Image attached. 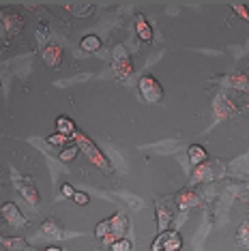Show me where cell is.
I'll list each match as a JSON object with an SVG mask.
<instances>
[{"instance_id": "30bf717a", "label": "cell", "mask_w": 249, "mask_h": 251, "mask_svg": "<svg viewBox=\"0 0 249 251\" xmlns=\"http://www.w3.org/2000/svg\"><path fill=\"white\" fill-rule=\"evenodd\" d=\"M67 236H69V234L62 230L56 219H48L37 232V238H43V241H65Z\"/></svg>"}, {"instance_id": "9c48e42d", "label": "cell", "mask_w": 249, "mask_h": 251, "mask_svg": "<svg viewBox=\"0 0 249 251\" xmlns=\"http://www.w3.org/2000/svg\"><path fill=\"white\" fill-rule=\"evenodd\" d=\"M0 20H2V39H4V43L9 41V37H18L22 32V28H24V18H22L20 13H7V11H4Z\"/></svg>"}, {"instance_id": "5bb4252c", "label": "cell", "mask_w": 249, "mask_h": 251, "mask_svg": "<svg viewBox=\"0 0 249 251\" xmlns=\"http://www.w3.org/2000/svg\"><path fill=\"white\" fill-rule=\"evenodd\" d=\"M62 9H67L75 18H90L95 13L93 2H62Z\"/></svg>"}, {"instance_id": "44dd1931", "label": "cell", "mask_w": 249, "mask_h": 251, "mask_svg": "<svg viewBox=\"0 0 249 251\" xmlns=\"http://www.w3.org/2000/svg\"><path fill=\"white\" fill-rule=\"evenodd\" d=\"M236 245L241 249H249V221H243L239 232H236Z\"/></svg>"}, {"instance_id": "6da1fadb", "label": "cell", "mask_w": 249, "mask_h": 251, "mask_svg": "<svg viewBox=\"0 0 249 251\" xmlns=\"http://www.w3.org/2000/svg\"><path fill=\"white\" fill-rule=\"evenodd\" d=\"M73 142H75L77 148H80L84 155L88 157L90 163L97 165V168H99L103 174L112 176V163H110V159L103 155V151H101V148L95 144L93 140H88V135H84L82 131H75V135H73Z\"/></svg>"}, {"instance_id": "52a82bcc", "label": "cell", "mask_w": 249, "mask_h": 251, "mask_svg": "<svg viewBox=\"0 0 249 251\" xmlns=\"http://www.w3.org/2000/svg\"><path fill=\"white\" fill-rule=\"evenodd\" d=\"M129 230V221H127V215L123 213V210H118L116 215L110 217V236L103 241V245H114L116 241H121V238H124V234H127Z\"/></svg>"}, {"instance_id": "d4e9b609", "label": "cell", "mask_w": 249, "mask_h": 251, "mask_svg": "<svg viewBox=\"0 0 249 251\" xmlns=\"http://www.w3.org/2000/svg\"><path fill=\"white\" fill-rule=\"evenodd\" d=\"M69 140L71 138H67V135H62V133H54V135H48V144H52V146H58L60 151L65 146H69Z\"/></svg>"}, {"instance_id": "4316f807", "label": "cell", "mask_w": 249, "mask_h": 251, "mask_svg": "<svg viewBox=\"0 0 249 251\" xmlns=\"http://www.w3.org/2000/svg\"><path fill=\"white\" fill-rule=\"evenodd\" d=\"M230 9L234 11V13L239 15L241 20H245L247 24H249V9H247V4H243V2H230Z\"/></svg>"}, {"instance_id": "603a6c76", "label": "cell", "mask_w": 249, "mask_h": 251, "mask_svg": "<svg viewBox=\"0 0 249 251\" xmlns=\"http://www.w3.org/2000/svg\"><path fill=\"white\" fill-rule=\"evenodd\" d=\"M48 39H50V28L45 24H39V28H37V43H39V48L41 50H45L50 45Z\"/></svg>"}, {"instance_id": "2e32d148", "label": "cell", "mask_w": 249, "mask_h": 251, "mask_svg": "<svg viewBox=\"0 0 249 251\" xmlns=\"http://www.w3.org/2000/svg\"><path fill=\"white\" fill-rule=\"evenodd\" d=\"M187 157H189V163L194 165V168H198V165L208 161V152H206V148L202 144H191L189 151H187Z\"/></svg>"}, {"instance_id": "7c38bea8", "label": "cell", "mask_w": 249, "mask_h": 251, "mask_svg": "<svg viewBox=\"0 0 249 251\" xmlns=\"http://www.w3.org/2000/svg\"><path fill=\"white\" fill-rule=\"evenodd\" d=\"M213 110H215L217 121H225V118L234 116V114L239 112V107H236V103H232L225 95H219L217 99H215V103H213Z\"/></svg>"}, {"instance_id": "484cf974", "label": "cell", "mask_w": 249, "mask_h": 251, "mask_svg": "<svg viewBox=\"0 0 249 251\" xmlns=\"http://www.w3.org/2000/svg\"><path fill=\"white\" fill-rule=\"evenodd\" d=\"M95 236L101 238V241H105V238L110 236V219L99 221V224L95 226Z\"/></svg>"}, {"instance_id": "5b68a950", "label": "cell", "mask_w": 249, "mask_h": 251, "mask_svg": "<svg viewBox=\"0 0 249 251\" xmlns=\"http://www.w3.org/2000/svg\"><path fill=\"white\" fill-rule=\"evenodd\" d=\"M112 69H114V77L124 82L133 71V65H131V58H129L127 50L124 45H116L114 52H112Z\"/></svg>"}, {"instance_id": "277c9868", "label": "cell", "mask_w": 249, "mask_h": 251, "mask_svg": "<svg viewBox=\"0 0 249 251\" xmlns=\"http://www.w3.org/2000/svg\"><path fill=\"white\" fill-rule=\"evenodd\" d=\"M138 90L142 95V99L149 101V103H159L163 99V88H161L159 79L155 75H149V73L138 79Z\"/></svg>"}, {"instance_id": "8992f818", "label": "cell", "mask_w": 249, "mask_h": 251, "mask_svg": "<svg viewBox=\"0 0 249 251\" xmlns=\"http://www.w3.org/2000/svg\"><path fill=\"white\" fill-rule=\"evenodd\" d=\"M155 210H157V234H163L170 230L174 221V210H172V200L155 196Z\"/></svg>"}, {"instance_id": "f546056e", "label": "cell", "mask_w": 249, "mask_h": 251, "mask_svg": "<svg viewBox=\"0 0 249 251\" xmlns=\"http://www.w3.org/2000/svg\"><path fill=\"white\" fill-rule=\"evenodd\" d=\"M73 202H75V204H80V206H86V204L90 202V198H88V193L77 191V193H75V198H73Z\"/></svg>"}, {"instance_id": "7a4b0ae2", "label": "cell", "mask_w": 249, "mask_h": 251, "mask_svg": "<svg viewBox=\"0 0 249 251\" xmlns=\"http://www.w3.org/2000/svg\"><path fill=\"white\" fill-rule=\"evenodd\" d=\"M11 182H13L15 189H18L22 196H24V200H26L28 204H32L35 208H39V204H41V193H39V189H37L35 178L20 174L18 170L13 168V170H11Z\"/></svg>"}, {"instance_id": "8fae6325", "label": "cell", "mask_w": 249, "mask_h": 251, "mask_svg": "<svg viewBox=\"0 0 249 251\" xmlns=\"http://www.w3.org/2000/svg\"><path fill=\"white\" fill-rule=\"evenodd\" d=\"M0 213H2V219L7 221L9 226H13V227H26L28 226L26 217L20 213V208L15 206V202H4Z\"/></svg>"}, {"instance_id": "3957f363", "label": "cell", "mask_w": 249, "mask_h": 251, "mask_svg": "<svg viewBox=\"0 0 249 251\" xmlns=\"http://www.w3.org/2000/svg\"><path fill=\"white\" fill-rule=\"evenodd\" d=\"M224 174H225V170H224V165L219 161H206V163L194 168L191 178H189V187L198 185V182H213V180L222 178Z\"/></svg>"}, {"instance_id": "d6986e66", "label": "cell", "mask_w": 249, "mask_h": 251, "mask_svg": "<svg viewBox=\"0 0 249 251\" xmlns=\"http://www.w3.org/2000/svg\"><path fill=\"white\" fill-rule=\"evenodd\" d=\"M75 131H77L75 123H73L69 116H58V118H56V133H62V135H67V138L73 140Z\"/></svg>"}, {"instance_id": "e0dca14e", "label": "cell", "mask_w": 249, "mask_h": 251, "mask_svg": "<svg viewBox=\"0 0 249 251\" xmlns=\"http://www.w3.org/2000/svg\"><path fill=\"white\" fill-rule=\"evenodd\" d=\"M183 249V238L176 230L163 232V251H180Z\"/></svg>"}, {"instance_id": "83f0119b", "label": "cell", "mask_w": 249, "mask_h": 251, "mask_svg": "<svg viewBox=\"0 0 249 251\" xmlns=\"http://www.w3.org/2000/svg\"><path fill=\"white\" fill-rule=\"evenodd\" d=\"M110 249L112 251H131L133 249V243L129 241V238H121V241H116Z\"/></svg>"}, {"instance_id": "9a60e30c", "label": "cell", "mask_w": 249, "mask_h": 251, "mask_svg": "<svg viewBox=\"0 0 249 251\" xmlns=\"http://www.w3.org/2000/svg\"><path fill=\"white\" fill-rule=\"evenodd\" d=\"M135 35H138V39L142 43H150L152 41V28H150V24L146 22V18L142 13L135 15Z\"/></svg>"}, {"instance_id": "4fadbf2b", "label": "cell", "mask_w": 249, "mask_h": 251, "mask_svg": "<svg viewBox=\"0 0 249 251\" xmlns=\"http://www.w3.org/2000/svg\"><path fill=\"white\" fill-rule=\"evenodd\" d=\"M62 54H65L62 52V45H58V43H50L45 50H41V56L50 69H58L62 65Z\"/></svg>"}, {"instance_id": "ba28073f", "label": "cell", "mask_w": 249, "mask_h": 251, "mask_svg": "<svg viewBox=\"0 0 249 251\" xmlns=\"http://www.w3.org/2000/svg\"><path fill=\"white\" fill-rule=\"evenodd\" d=\"M174 204H176V208L180 210V213H187V210H191V208L202 206V198L196 189L185 187V189H180L176 196H174Z\"/></svg>"}, {"instance_id": "7402d4cb", "label": "cell", "mask_w": 249, "mask_h": 251, "mask_svg": "<svg viewBox=\"0 0 249 251\" xmlns=\"http://www.w3.org/2000/svg\"><path fill=\"white\" fill-rule=\"evenodd\" d=\"M77 152H80V148H77V144L73 142V144H69V146H65L60 151V155H58V159L62 163H69V161H73V159L77 157Z\"/></svg>"}, {"instance_id": "f1b7e54d", "label": "cell", "mask_w": 249, "mask_h": 251, "mask_svg": "<svg viewBox=\"0 0 249 251\" xmlns=\"http://www.w3.org/2000/svg\"><path fill=\"white\" fill-rule=\"evenodd\" d=\"M75 193H77V191L73 189V185H69V182H65V185L60 187V196H62V198H71V200H73V198H75Z\"/></svg>"}, {"instance_id": "4dcf8cb0", "label": "cell", "mask_w": 249, "mask_h": 251, "mask_svg": "<svg viewBox=\"0 0 249 251\" xmlns=\"http://www.w3.org/2000/svg\"><path fill=\"white\" fill-rule=\"evenodd\" d=\"M37 251H62L60 247H45V249H37Z\"/></svg>"}, {"instance_id": "ac0fdd59", "label": "cell", "mask_w": 249, "mask_h": 251, "mask_svg": "<svg viewBox=\"0 0 249 251\" xmlns=\"http://www.w3.org/2000/svg\"><path fill=\"white\" fill-rule=\"evenodd\" d=\"M2 245L9 251H37L30 243H26L24 238H15V236H2Z\"/></svg>"}, {"instance_id": "ffe728a7", "label": "cell", "mask_w": 249, "mask_h": 251, "mask_svg": "<svg viewBox=\"0 0 249 251\" xmlns=\"http://www.w3.org/2000/svg\"><path fill=\"white\" fill-rule=\"evenodd\" d=\"M80 48L84 50V52H88V54H95V52H99V50L103 48V43H101V39L97 35H86V37H82Z\"/></svg>"}, {"instance_id": "cb8c5ba5", "label": "cell", "mask_w": 249, "mask_h": 251, "mask_svg": "<svg viewBox=\"0 0 249 251\" xmlns=\"http://www.w3.org/2000/svg\"><path fill=\"white\" fill-rule=\"evenodd\" d=\"M230 191L234 193L241 202L249 204V185H230Z\"/></svg>"}]
</instances>
